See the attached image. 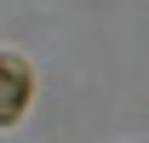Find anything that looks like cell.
I'll return each mask as SVG.
<instances>
[{"label":"cell","mask_w":149,"mask_h":143,"mask_svg":"<svg viewBox=\"0 0 149 143\" xmlns=\"http://www.w3.org/2000/svg\"><path fill=\"white\" fill-rule=\"evenodd\" d=\"M35 97V74L17 52H0V126H17L23 109Z\"/></svg>","instance_id":"cell-1"}]
</instances>
